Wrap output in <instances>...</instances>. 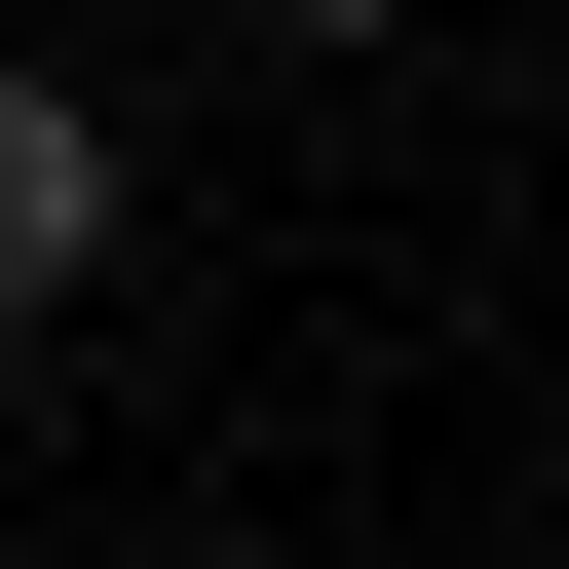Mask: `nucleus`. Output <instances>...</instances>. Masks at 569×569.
<instances>
[{
    "label": "nucleus",
    "instance_id": "obj_1",
    "mask_svg": "<svg viewBox=\"0 0 569 569\" xmlns=\"http://www.w3.org/2000/svg\"><path fill=\"white\" fill-rule=\"evenodd\" d=\"M77 266H114V114H77V77H0V342H39Z\"/></svg>",
    "mask_w": 569,
    "mask_h": 569
},
{
    "label": "nucleus",
    "instance_id": "obj_2",
    "mask_svg": "<svg viewBox=\"0 0 569 569\" xmlns=\"http://www.w3.org/2000/svg\"><path fill=\"white\" fill-rule=\"evenodd\" d=\"M266 39H418V0H266Z\"/></svg>",
    "mask_w": 569,
    "mask_h": 569
}]
</instances>
